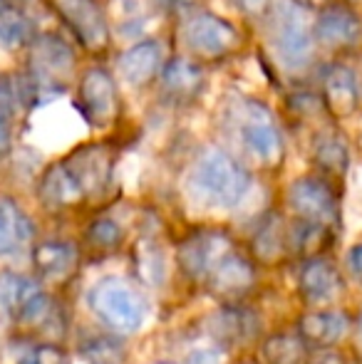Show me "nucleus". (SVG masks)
Listing matches in <instances>:
<instances>
[{
    "label": "nucleus",
    "instance_id": "obj_1",
    "mask_svg": "<svg viewBox=\"0 0 362 364\" xmlns=\"http://www.w3.org/2000/svg\"><path fill=\"white\" fill-rule=\"evenodd\" d=\"M191 186L201 201L211 206L231 208L246 196L251 186V173L221 149H208L196 161L191 173Z\"/></svg>",
    "mask_w": 362,
    "mask_h": 364
},
{
    "label": "nucleus",
    "instance_id": "obj_2",
    "mask_svg": "<svg viewBox=\"0 0 362 364\" xmlns=\"http://www.w3.org/2000/svg\"><path fill=\"white\" fill-rule=\"evenodd\" d=\"M233 122H236L241 144L261 166L275 168L283 164V136H280L271 109L263 102L241 100L233 107Z\"/></svg>",
    "mask_w": 362,
    "mask_h": 364
},
{
    "label": "nucleus",
    "instance_id": "obj_3",
    "mask_svg": "<svg viewBox=\"0 0 362 364\" xmlns=\"http://www.w3.org/2000/svg\"><path fill=\"white\" fill-rule=\"evenodd\" d=\"M90 307L105 325L119 332H134L147 317L142 292L122 278H102L90 290Z\"/></svg>",
    "mask_w": 362,
    "mask_h": 364
},
{
    "label": "nucleus",
    "instance_id": "obj_4",
    "mask_svg": "<svg viewBox=\"0 0 362 364\" xmlns=\"http://www.w3.org/2000/svg\"><path fill=\"white\" fill-rule=\"evenodd\" d=\"M181 38L186 48L198 60H206V63H221V60L236 55L243 45L241 30L231 20L221 18L216 13H208V10L193 13L183 23Z\"/></svg>",
    "mask_w": 362,
    "mask_h": 364
},
{
    "label": "nucleus",
    "instance_id": "obj_5",
    "mask_svg": "<svg viewBox=\"0 0 362 364\" xmlns=\"http://www.w3.org/2000/svg\"><path fill=\"white\" fill-rule=\"evenodd\" d=\"M28 70L30 82L48 90H65L75 77L78 58L63 35L43 33L28 43Z\"/></svg>",
    "mask_w": 362,
    "mask_h": 364
},
{
    "label": "nucleus",
    "instance_id": "obj_6",
    "mask_svg": "<svg viewBox=\"0 0 362 364\" xmlns=\"http://www.w3.org/2000/svg\"><path fill=\"white\" fill-rule=\"evenodd\" d=\"M115 156V149L107 141H90V144L73 149L60 164L68 168L73 181L80 186L85 201H92V198H102L112 186Z\"/></svg>",
    "mask_w": 362,
    "mask_h": 364
},
{
    "label": "nucleus",
    "instance_id": "obj_7",
    "mask_svg": "<svg viewBox=\"0 0 362 364\" xmlns=\"http://www.w3.org/2000/svg\"><path fill=\"white\" fill-rule=\"evenodd\" d=\"M78 112L90 127L107 129L122 114V100L115 77L105 68H90L80 77L78 85Z\"/></svg>",
    "mask_w": 362,
    "mask_h": 364
},
{
    "label": "nucleus",
    "instance_id": "obj_8",
    "mask_svg": "<svg viewBox=\"0 0 362 364\" xmlns=\"http://www.w3.org/2000/svg\"><path fill=\"white\" fill-rule=\"evenodd\" d=\"M271 38L275 45V55L288 70H303L313 63L315 55V35L305 25L298 5H283L275 10V20L271 28Z\"/></svg>",
    "mask_w": 362,
    "mask_h": 364
},
{
    "label": "nucleus",
    "instance_id": "obj_9",
    "mask_svg": "<svg viewBox=\"0 0 362 364\" xmlns=\"http://www.w3.org/2000/svg\"><path fill=\"white\" fill-rule=\"evenodd\" d=\"M288 206L295 211V216L308 223L335 228L340 220V198L328 176L295 178L288 188Z\"/></svg>",
    "mask_w": 362,
    "mask_h": 364
},
{
    "label": "nucleus",
    "instance_id": "obj_10",
    "mask_svg": "<svg viewBox=\"0 0 362 364\" xmlns=\"http://www.w3.org/2000/svg\"><path fill=\"white\" fill-rule=\"evenodd\" d=\"M203 283L213 297H218L226 305H236L256 288V268L246 255L236 253V248H233L216 260V265L206 273Z\"/></svg>",
    "mask_w": 362,
    "mask_h": 364
},
{
    "label": "nucleus",
    "instance_id": "obj_11",
    "mask_svg": "<svg viewBox=\"0 0 362 364\" xmlns=\"http://www.w3.org/2000/svg\"><path fill=\"white\" fill-rule=\"evenodd\" d=\"M58 13L87 53L110 48V20L97 0H60Z\"/></svg>",
    "mask_w": 362,
    "mask_h": 364
},
{
    "label": "nucleus",
    "instance_id": "obj_12",
    "mask_svg": "<svg viewBox=\"0 0 362 364\" xmlns=\"http://www.w3.org/2000/svg\"><path fill=\"white\" fill-rule=\"evenodd\" d=\"M313 35L323 48L345 50L360 43L362 38V20L350 5L328 3L320 8L313 25Z\"/></svg>",
    "mask_w": 362,
    "mask_h": 364
},
{
    "label": "nucleus",
    "instance_id": "obj_13",
    "mask_svg": "<svg viewBox=\"0 0 362 364\" xmlns=\"http://www.w3.org/2000/svg\"><path fill=\"white\" fill-rule=\"evenodd\" d=\"M233 250V240L223 230H198L188 235L179 248V265L186 275L203 280L218 258Z\"/></svg>",
    "mask_w": 362,
    "mask_h": 364
},
{
    "label": "nucleus",
    "instance_id": "obj_14",
    "mask_svg": "<svg viewBox=\"0 0 362 364\" xmlns=\"http://www.w3.org/2000/svg\"><path fill=\"white\" fill-rule=\"evenodd\" d=\"M166 65L164 45L159 40H142L119 55V75L129 87H147L161 75Z\"/></svg>",
    "mask_w": 362,
    "mask_h": 364
},
{
    "label": "nucleus",
    "instance_id": "obj_15",
    "mask_svg": "<svg viewBox=\"0 0 362 364\" xmlns=\"http://www.w3.org/2000/svg\"><path fill=\"white\" fill-rule=\"evenodd\" d=\"M323 107L335 119H348L360 109V90L355 70L343 63L330 65L323 73Z\"/></svg>",
    "mask_w": 362,
    "mask_h": 364
},
{
    "label": "nucleus",
    "instance_id": "obj_16",
    "mask_svg": "<svg viewBox=\"0 0 362 364\" xmlns=\"http://www.w3.org/2000/svg\"><path fill=\"white\" fill-rule=\"evenodd\" d=\"M298 290L313 305L333 302L343 292V275L330 260L325 258H308L298 273Z\"/></svg>",
    "mask_w": 362,
    "mask_h": 364
},
{
    "label": "nucleus",
    "instance_id": "obj_17",
    "mask_svg": "<svg viewBox=\"0 0 362 364\" xmlns=\"http://www.w3.org/2000/svg\"><path fill=\"white\" fill-rule=\"evenodd\" d=\"M38 196L43 201V206H48L50 211H68V208H78L85 203L80 186L73 181L68 168L60 161L48 166V171L43 173L38 186Z\"/></svg>",
    "mask_w": 362,
    "mask_h": 364
},
{
    "label": "nucleus",
    "instance_id": "obj_18",
    "mask_svg": "<svg viewBox=\"0 0 362 364\" xmlns=\"http://www.w3.org/2000/svg\"><path fill=\"white\" fill-rule=\"evenodd\" d=\"M348 332V317L343 312H328V310H313L300 315L298 320V335L308 345L315 347H333Z\"/></svg>",
    "mask_w": 362,
    "mask_h": 364
},
{
    "label": "nucleus",
    "instance_id": "obj_19",
    "mask_svg": "<svg viewBox=\"0 0 362 364\" xmlns=\"http://www.w3.org/2000/svg\"><path fill=\"white\" fill-rule=\"evenodd\" d=\"M75 263H78V250L65 240H45L33 250V265L43 278L63 280L65 275L73 273Z\"/></svg>",
    "mask_w": 362,
    "mask_h": 364
},
{
    "label": "nucleus",
    "instance_id": "obj_20",
    "mask_svg": "<svg viewBox=\"0 0 362 364\" xmlns=\"http://www.w3.org/2000/svg\"><path fill=\"white\" fill-rule=\"evenodd\" d=\"M161 85H164V95L174 102H188L201 92L203 73L198 65L188 60H171L161 70Z\"/></svg>",
    "mask_w": 362,
    "mask_h": 364
},
{
    "label": "nucleus",
    "instance_id": "obj_21",
    "mask_svg": "<svg viewBox=\"0 0 362 364\" xmlns=\"http://www.w3.org/2000/svg\"><path fill=\"white\" fill-rule=\"evenodd\" d=\"M43 295L40 285L35 283L28 275H18V273H0V307H3L8 315H13L18 320L28 305L35 297Z\"/></svg>",
    "mask_w": 362,
    "mask_h": 364
},
{
    "label": "nucleus",
    "instance_id": "obj_22",
    "mask_svg": "<svg viewBox=\"0 0 362 364\" xmlns=\"http://www.w3.org/2000/svg\"><path fill=\"white\" fill-rule=\"evenodd\" d=\"M30 238V223L13 198H0V255L18 250Z\"/></svg>",
    "mask_w": 362,
    "mask_h": 364
},
{
    "label": "nucleus",
    "instance_id": "obj_23",
    "mask_svg": "<svg viewBox=\"0 0 362 364\" xmlns=\"http://www.w3.org/2000/svg\"><path fill=\"white\" fill-rule=\"evenodd\" d=\"M263 360L268 364H308L310 352H308V342L300 335H271L263 342Z\"/></svg>",
    "mask_w": 362,
    "mask_h": 364
},
{
    "label": "nucleus",
    "instance_id": "obj_24",
    "mask_svg": "<svg viewBox=\"0 0 362 364\" xmlns=\"http://www.w3.org/2000/svg\"><path fill=\"white\" fill-rule=\"evenodd\" d=\"M33 38L35 30L25 10L13 0H0V40L10 48H18V45H28Z\"/></svg>",
    "mask_w": 362,
    "mask_h": 364
},
{
    "label": "nucleus",
    "instance_id": "obj_25",
    "mask_svg": "<svg viewBox=\"0 0 362 364\" xmlns=\"http://www.w3.org/2000/svg\"><path fill=\"white\" fill-rule=\"evenodd\" d=\"M313 161L325 176H343L348 171L350 154L338 134H323L313 146Z\"/></svg>",
    "mask_w": 362,
    "mask_h": 364
},
{
    "label": "nucleus",
    "instance_id": "obj_26",
    "mask_svg": "<svg viewBox=\"0 0 362 364\" xmlns=\"http://www.w3.org/2000/svg\"><path fill=\"white\" fill-rule=\"evenodd\" d=\"M333 240V228L320 223H308L300 220L298 228L288 233V245L303 258H318Z\"/></svg>",
    "mask_w": 362,
    "mask_h": 364
},
{
    "label": "nucleus",
    "instance_id": "obj_27",
    "mask_svg": "<svg viewBox=\"0 0 362 364\" xmlns=\"http://www.w3.org/2000/svg\"><path fill=\"white\" fill-rule=\"evenodd\" d=\"M285 243H288V235L283 233V218L268 216L266 223L258 228L256 238H253V250L263 263H278L283 258Z\"/></svg>",
    "mask_w": 362,
    "mask_h": 364
},
{
    "label": "nucleus",
    "instance_id": "obj_28",
    "mask_svg": "<svg viewBox=\"0 0 362 364\" xmlns=\"http://www.w3.org/2000/svg\"><path fill=\"white\" fill-rule=\"evenodd\" d=\"M80 355L85 357L87 364H122L127 352L119 340L110 335H97L80 345Z\"/></svg>",
    "mask_w": 362,
    "mask_h": 364
},
{
    "label": "nucleus",
    "instance_id": "obj_29",
    "mask_svg": "<svg viewBox=\"0 0 362 364\" xmlns=\"http://www.w3.org/2000/svg\"><path fill=\"white\" fill-rule=\"evenodd\" d=\"M87 245L92 250H100V253H110V250H117L122 245V238H124V233H122V225L117 223V220L102 216L97 220H92L90 228H87Z\"/></svg>",
    "mask_w": 362,
    "mask_h": 364
},
{
    "label": "nucleus",
    "instance_id": "obj_30",
    "mask_svg": "<svg viewBox=\"0 0 362 364\" xmlns=\"http://www.w3.org/2000/svg\"><path fill=\"white\" fill-rule=\"evenodd\" d=\"M218 325L213 327L218 337L223 340H246L253 335V320L248 312H243L241 307H233V310H223L216 315Z\"/></svg>",
    "mask_w": 362,
    "mask_h": 364
},
{
    "label": "nucleus",
    "instance_id": "obj_31",
    "mask_svg": "<svg viewBox=\"0 0 362 364\" xmlns=\"http://www.w3.org/2000/svg\"><path fill=\"white\" fill-rule=\"evenodd\" d=\"M117 5V20L124 30L132 25L139 28L154 15V0H115Z\"/></svg>",
    "mask_w": 362,
    "mask_h": 364
},
{
    "label": "nucleus",
    "instance_id": "obj_32",
    "mask_svg": "<svg viewBox=\"0 0 362 364\" xmlns=\"http://www.w3.org/2000/svg\"><path fill=\"white\" fill-rule=\"evenodd\" d=\"M18 109V90L10 75L0 73V119L8 122Z\"/></svg>",
    "mask_w": 362,
    "mask_h": 364
},
{
    "label": "nucleus",
    "instance_id": "obj_33",
    "mask_svg": "<svg viewBox=\"0 0 362 364\" xmlns=\"http://www.w3.org/2000/svg\"><path fill=\"white\" fill-rule=\"evenodd\" d=\"M186 364H228V352L221 345L193 347L186 357Z\"/></svg>",
    "mask_w": 362,
    "mask_h": 364
},
{
    "label": "nucleus",
    "instance_id": "obj_34",
    "mask_svg": "<svg viewBox=\"0 0 362 364\" xmlns=\"http://www.w3.org/2000/svg\"><path fill=\"white\" fill-rule=\"evenodd\" d=\"M28 360L33 364H68V357H65V350L58 345H40L35 347L28 355Z\"/></svg>",
    "mask_w": 362,
    "mask_h": 364
},
{
    "label": "nucleus",
    "instance_id": "obj_35",
    "mask_svg": "<svg viewBox=\"0 0 362 364\" xmlns=\"http://www.w3.org/2000/svg\"><path fill=\"white\" fill-rule=\"evenodd\" d=\"M273 0H233V5H236L241 13L246 15H261L266 13L268 8H271Z\"/></svg>",
    "mask_w": 362,
    "mask_h": 364
},
{
    "label": "nucleus",
    "instance_id": "obj_36",
    "mask_svg": "<svg viewBox=\"0 0 362 364\" xmlns=\"http://www.w3.org/2000/svg\"><path fill=\"white\" fill-rule=\"evenodd\" d=\"M10 149H13V132H10L8 122L0 119V161L8 156Z\"/></svg>",
    "mask_w": 362,
    "mask_h": 364
},
{
    "label": "nucleus",
    "instance_id": "obj_37",
    "mask_svg": "<svg viewBox=\"0 0 362 364\" xmlns=\"http://www.w3.org/2000/svg\"><path fill=\"white\" fill-rule=\"evenodd\" d=\"M350 268H353L355 278L362 283V243L350 250Z\"/></svg>",
    "mask_w": 362,
    "mask_h": 364
},
{
    "label": "nucleus",
    "instance_id": "obj_38",
    "mask_svg": "<svg viewBox=\"0 0 362 364\" xmlns=\"http://www.w3.org/2000/svg\"><path fill=\"white\" fill-rule=\"evenodd\" d=\"M313 364H348L345 362V357L343 355H338V352H325L320 360H315Z\"/></svg>",
    "mask_w": 362,
    "mask_h": 364
},
{
    "label": "nucleus",
    "instance_id": "obj_39",
    "mask_svg": "<svg viewBox=\"0 0 362 364\" xmlns=\"http://www.w3.org/2000/svg\"><path fill=\"white\" fill-rule=\"evenodd\" d=\"M293 5H298V8H323V5H328L330 0H290Z\"/></svg>",
    "mask_w": 362,
    "mask_h": 364
},
{
    "label": "nucleus",
    "instance_id": "obj_40",
    "mask_svg": "<svg viewBox=\"0 0 362 364\" xmlns=\"http://www.w3.org/2000/svg\"><path fill=\"white\" fill-rule=\"evenodd\" d=\"M355 342H358V347L362 350V312L358 317V327H355Z\"/></svg>",
    "mask_w": 362,
    "mask_h": 364
},
{
    "label": "nucleus",
    "instance_id": "obj_41",
    "mask_svg": "<svg viewBox=\"0 0 362 364\" xmlns=\"http://www.w3.org/2000/svg\"><path fill=\"white\" fill-rule=\"evenodd\" d=\"M355 77H358V90H360V105H362V65H360V70L355 73Z\"/></svg>",
    "mask_w": 362,
    "mask_h": 364
},
{
    "label": "nucleus",
    "instance_id": "obj_42",
    "mask_svg": "<svg viewBox=\"0 0 362 364\" xmlns=\"http://www.w3.org/2000/svg\"><path fill=\"white\" fill-rule=\"evenodd\" d=\"M166 3H171V5H193L196 0H166Z\"/></svg>",
    "mask_w": 362,
    "mask_h": 364
},
{
    "label": "nucleus",
    "instance_id": "obj_43",
    "mask_svg": "<svg viewBox=\"0 0 362 364\" xmlns=\"http://www.w3.org/2000/svg\"><path fill=\"white\" fill-rule=\"evenodd\" d=\"M350 3H362V0H350Z\"/></svg>",
    "mask_w": 362,
    "mask_h": 364
}]
</instances>
